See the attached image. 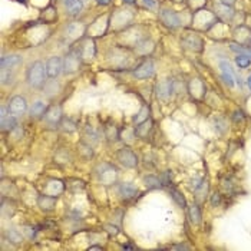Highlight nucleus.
Returning <instances> with one entry per match:
<instances>
[{
    "label": "nucleus",
    "mask_w": 251,
    "mask_h": 251,
    "mask_svg": "<svg viewBox=\"0 0 251 251\" xmlns=\"http://www.w3.org/2000/svg\"><path fill=\"white\" fill-rule=\"evenodd\" d=\"M46 77V65H43L40 60L30 63V66L26 71V83L33 89H43L48 82Z\"/></svg>",
    "instance_id": "obj_1"
},
{
    "label": "nucleus",
    "mask_w": 251,
    "mask_h": 251,
    "mask_svg": "<svg viewBox=\"0 0 251 251\" xmlns=\"http://www.w3.org/2000/svg\"><path fill=\"white\" fill-rule=\"evenodd\" d=\"M218 22L220 20L215 16V13L211 10H207L205 7L197 9L193 15V19H191V25L198 32H208L211 27L217 26Z\"/></svg>",
    "instance_id": "obj_2"
},
{
    "label": "nucleus",
    "mask_w": 251,
    "mask_h": 251,
    "mask_svg": "<svg viewBox=\"0 0 251 251\" xmlns=\"http://www.w3.org/2000/svg\"><path fill=\"white\" fill-rule=\"evenodd\" d=\"M97 174H98V178H99V181L102 182V185H105V187H111V185H114V184L116 182V178H118V170H116L114 165L103 162V164H100L99 167H98Z\"/></svg>",
    "instance_id": "obj_3"
},
{
    "label": "nucleus",
    "mask_w": 251,
    "mask_h": 251,
    "mask_svg": "<svg viewBox=\"0 0 251 251\" xmlns=\"http://www.w3.org/2000/svg\"><path fill=\"white\" fill-rule=\"evenodd\" d=\"M82 59H80V55L77 49L69 50L63 59V74L66 75H74L79 71L80 65H82Z\"/></svg>",
    "instance_id": "obj_4"
},
{
    "label": "nucleus",
    "mask_w": 251,
    "mask_h": 251,
    "mask_svg": "<svg viewBox=\"0 0 251 251\" xmlns=\"http://www.w3.org/2000/svg\"><path fill=\"white\" fill-rule=\"evenodd\" d=\"M187 91L193 99L202 100L205 99V95H207V85L200 77H193L187 83Z\"/></svg>",
    "instance_id": "obj_5"
},
{
    "label": "nucleus",
    "mask_w": 251,
    "mask_h": 251,
    "mask_svg": "<svg viewBox=\"0 0 251 251\" xmlns=\"http://www.w3.org/2000/svg\"><path fill=\"white\" fill-rule=\"evenodd\" d=\"M63 111H62V106L60 105H50L43 116V121L45 124L50 128H59L60 122L63 119Z\"/></svg>",
    "instance_id": "obj_6"
},
{
    "label": "nucleus",
    "mask_w": 251,
    "mask_h": 251,
    "mask_svg": "<svg viewBox=\"0 0 251 251\" xmlns=\"http://www.w3.org/2000/svg\"><path fill=\"white\" fill-rule=\"evenodd\" d=\"M116 161L125 168H136L138 165V155L129 147H124L116 152Z\"/></svg>",
    "instance_id": "obj_7"
},
{
    "label": "nucleus",
    "mask_w": 251,
    "mask_h": 251,
    "mask_svg": "<svg viewBox=\"0 0 251 251\" xmlns=\"http://www.w3.org/2000/svg\"><path fill=\"white\" fill-rule=\"evenodd\" d=\"M77 52L80 55V59L83 63H89L94 60V58L97 56V45H95V40L92 38H88L85 39L80 46L77 48Z\"/></svg>",
    "instance_id": "obj_8"
},
{
    "label": "nucleus",
    "mask_w": 251,
    "mask_h": 251,
    "mask_svg": "<svg viewBox=\"0 0 251 251\" xmlns=\"http://www.w3.org/2000/svg\"><path fill=\"white\" fill-rule=\"evenodd\" d=\"M7 108H9V112L15 116H22L25 115L26 112L29 111V103L26 100L25 97L22 95H16V97H12L9 102H7Z\"/></svg>",
    "instance_id": "obj_9"
},
{
    "label": "nucleus",
    "mask_w": 251,
    "mask_h": 251,
    "mask_svg": "<svg viewBox=\"0 0 251 251\" xmlns=\"http://www.w3.org/2000/svg\"><path fill=\"white\" fill-rule=\"evenodd\" d=\"M174 85H175V82H174V79H173V77H168V79H164V80L158 82V85H156V88H155V92H156L158 99H161V100L170 99V98L173 97V94L175 92Z\"/></svg>",
    "instance_id": "obj_10"
},
{
    "label": "nucleus",
    "mask_w": 251,
    "mask_h": 251,
    "mask_svg": "<svg viewBox=\"0 0 251 251\" xmlns=\"http://www.w3.org/2000/svg\"><path fill=\"white\" fill-rule=\"evenodd\" d=\"M155 74V66H154V62L151 59H145L142 60L139 65L135 66V69L132 71V75L135 76L136 79L139 80H144V79H148L152 77Z\"/></svg>",
    "instance_id": "obj_11"
},
{
    "label": "nucleus",
    "mask_w": 251,
    "mask_h": 251,
    "mask_svg": "<svg viewBox=\"0 0 251 251\" xmlns=\"http://www.w3.org/2000/svg\"><path fill=\"white\" fill-rule=\"evenodd\" d=\"M181 45L191 52H202V49H204L202 39L195 33H185L181 39Z\"/></svg>",
    "instance_id": "obj_12"
},
{
    "label": "nucleus",
    "mask_w": 251,
    "mask_h": 251,
    "mask_svg": "<svg viewBox=\"0 0 251 251\" xmlns=\"http://www.w3.org/2000/svg\"><path fill=\"white\" fill-rule=\"evenodd\" d=\"M63 72V59L59 56H52L46 60V74L49 79H56Z\"/></svg>",
    "instance_id": "obj_13"
},
{
    "label": "nucleus",
    "mask_w": 251,
    "mask_h": 251,
    "mask_svg": "<svg viewBox=\"0 0 251 251\" xmlns=\"http://www.w3.org/2000/svg\"><path fill=\"white\" fill-rule=\"evenodd\" d=\"M159 19L164 25L170 29H176L181 26V19H179V15L174 12V10H170V9H162L159 12Z\"/></svg>",
    "instance_id": "obj_14"
},
{
    "label": "nucleus",
    "mask_w": 251,
    "mask_h": 251,
    "mask_svg": "<svg viewBox=\"0 0 251 251\" xmlns=\"http://www.w3.org/2000/svg\"><path fill=\"white\" fill-rule=\"evenodd\" d=\"M214 13H215V16L218 18L220 22H230V20L234 18V15H235L232 6L226 4V3H221V1H217V3H215Z\"/></svg>",
    "instance_id": "obj_15"
},
{
    "label": "nucleus",
    "mask_w": 251,
    "mask_h": 251,
    "mask_svg": "<svg viewBox=\"0 0 251 251\" xmlns=\"http://www.w3.org/2000/svg\"><path fill=\"white\" fill-rule=\"evenodd\" d=\"M23 59L20 55L12 53V55H4L0 59V66L1 71H15V68H18L19 65H22Z\"/></svg>",
    "instance_id": "obj_16"
},
{
    "label": "nucleus",
    "mask_w": 251,
    "mask_h": 251,
    "mask_svg": "<svg viewBox=\"0 0 251 251\" xmlns=\"http://www.w3.org/2000/svg\"><path fill=\"white\" fill-rule=\"evenodd\" d=\"M43 191L49 195L53 197H59L63 191H65V184L60 179L56 178H50L45 184H43Z\"/></svg>",
    "instance_id": "obj_17"
},
{
    "label": "nucleus",
    "mask_w": 251,
    "mask_h": 251,
    "mask_svg": "<svg viewBox=\"0 0 251 251\" xmlns=\"http://www.w3.org/2000/svg\"><path fill=\"white\" fill-rule=\"evenodd\" d=\"M218 68L221 69V76H223V79H224V82H226L227 85L230 86V88H232L234 85H235V80H237V75H235V72L232 71V68H231V65L227 62V60H220L218 62Z\"/></svg>",
    "instance_id": "obj_18"
},
{
    "label": "nucleus",
    "mask_w": 251,
    "mask_h": 251,
    "mask_svg": "<svg viewBox=\"0 0 251 251\" xmlns=\"http://www.w3.org/2000/svg\"><path fill=\"white\" fill-rule=\"evenodd\" d=\"M38 207L43 211V212H52L55 208H56V204H58V197H53V195H49L46 193L40 194L38 197Z\"/></svg>",
    "instance_id": "obj_19"
},
{
    "label": "nucleus",
    "mask_w": 251,
    "mask_h": 251,
    "mask_svg": "<svg viewBox=\"0 0 251 251\" xmlns=\"http://www.w3.org/2000/svg\"><path fill=\"white\" fill-rule=\"evenodd\" d=\"M232 36H234L237 43L244 45V46H251V29H249L247 26H238L232 32Z\"/></svg>",
    "instance_id": "obj_20"
},
{
    "label": "nucleus",
    "mask_w": 251,
    "mask_h": 251,
    "mask_svg": "<svg viewBox=\"0 0 251 251\" xmlns=\"http://www.w3.org/2000/svg\"><path fill=\"white\" fill-rule=\"evenodd\" d=\"M118 195L125 201L134 200L138 195V188L132 182H121L118 185Z\"/></svg>",
    "instance_id": "obj_21"
},
{
    "label": "nucleus",
    "mask_w": 251,
    "mask_h": 251,
    "mask_svg": "<svg viewBox=\"0 0 251 251\" xmlns=\"http://www.w3.org/2000/svg\"><path fill=\"white\" fill-rule=\"evenodd\" d=\"M48 103H45L43 100H36L32 103V106L29 108V116L32 119H43L46 111H48Z\"/></svg>",
    "instance_id": "obj_22"
},
{
    "label": "nucleus",
    "mask_w": 251,
    "mask_h": 251,
    "mask_svg": "<svg viewBox=\"0 0 251 251\" xmlns=\"http://www.w3.org/2000/svg\"><path fill=\"white\" fill-rule=\"evenodd\" d=\"M86 27L83 25H80L79 22H72L71 25L66 27V36L71 40H77L82 35H85Z\"/></svg>",
    "instance_id": "obj_23"
},
{
    "label": "nucleus",
    "mask_w": 251,
    "mask_h": 251,
    "mask_svg": "<svg viewBox=\"0 0 251 251\" xmlns=\"http://www.w3.org/2000/svg\"><path fill=\"white\" fill-rule=\"evenodd\" d=\"M4 240L9 241L10 244H15V246H20L23 243V232L16 230V228H7L6 232H4Z\"/></svg>",
    "instance_id": "obj_24"
},
{
    "label": "nucleus",
    "mask_w": 251,
    "mask_h": 251,
    "mask_svg": "<svg viewBox=\"0 0 251 251\" xmlns=\"http://www.w3.org/2000/svg\"><path fill=\"white\" fill-rule=\"evenodd\" d=\"M188 218H190L193 226H200L201 223H202V212H201L198 202H195V204L188 207Z\"/></svg>",
    "instance_id": "obj_25"
},
{
    "label": "nucleus",
    "mask_w": 251,
    "mask_h": 251,
    "mask_svg": "<svg viewBox=\"0 0 251 251\" xmlns=\"http://www.w3.org/2000/svg\"><path fill=\"white\" fill-rule=\"evenodd\" d=\"M85 1H86V0H71V1H68V3H65L66 15H69V16H77V15L83 10Z\"/></svg>",
    "instance_id": "obj_26"
},
{
    "label": "nucleus",
    "mask_w": 251,
    "mask_h": 251,
    "mask_svg": "<svg viewBox=\"0 0 251 251\" xmlns=\"http://www.w3.org/2000/svg\"><path fill=\"white\" fill-rule=\"evenodd\" d=\"M0 126H1V132H12L13 129H16L19 124H18V116L9 114L6 118L0 119Z\"/></svg>",
    "instance_id": "obj_27"
},
{
    "label": "nucleus",
    "mask_w": 251,
    "mask_h": 251,
    "mask_svg": "<svg viewBox=\"0 0 251 251\" xmlns=\"http://www.w3.org/2000/svg\"><path fill=\"white\" fill-rule=\"evenodd\" d=\"M119 12V15H121V18L118 19V20H111V23L112 25H116L119 26V29H125L126 26L129 25V22L134 19V15L131 13V10H118Z\"/></svg>",
    "instance_id": "obj_28"
},
{
    "label": "nucleus",
    "mask_w": 251,
    "mask_h": 251,
    "mask_svg": "<svg viewBox=\"0 0 251 251\" xmlns=\"http://www.w3.org/2000/svg\"><path fill=\"white\" fill-rule=\"evenodd\" d=\"M207 195H208V182L204 179V182L194 191V198L198 204H201V202L207 200Z\"/></svg>",
    "instance_id": "obj_29"
},
{
    "label": "nucleus",
    "mask_w": 251,
    "mask_h": 251,
    "mask_svg": "<svg viewBox=\"0 0 251 251\" xmlns=\"http://www.w3.org/2000/svg\"><path fill=\"white\" fill-rule=\"evenodd\" d=\"M151 128H152V121H151L150 118V119H147L145 122H142V124L135 126V135L139 136V138H147V136H148V132L151 131Z\"/></svg>",
    "instance_id": "obj_30"
},
{
    "label": "nucleus",
    "mask_w": 251,
    "mask_h": 251,
    "mask_svg": "<svg viewBox=\"0 0 251 251\" xmlns=\"http://www.w3.org/2000/svg\"><path fill=\"white\" fill-rule=\"evenodd\" d=\"M170 193H171L173 200L175 201L176 205H178L179 208H187V200H185V197L182 195V193H181L179 190H176V188H171V190H170Z\"/></svg>",
    "instance_id": "obj_31"
},
{
    "label": "nucleus",
    "mask_w": 251,
    "mask_h": 251,
    "mask_svg": "<svg viewBox=\"0 0 251 251\" xmlns=\"http://www.w3.org/2000/svg\"><path fill=\"white\" fill-rule=\"evenodd\" d=\"M105 136H106V139L109 141V142H115V141H118L119 139V136H121V134H119V131L116 129V126L115 125H109V126H105Z\"/></svg>",
    "instance_id": "obj_32"
},
{
    "label": "nucleus",
    "mask_w": 251,
    "mask_h": 251,
    "mask_svg": "<svg viewBox=\"0 0 251 251\" xmlns=\"http://www.w3.org/2000/svg\"><path fill=\"white\" fill-rule=\"evenodd\" d=\"M235 65L240 69H247L251 66V56L249 55H237L235 56Z\"/></svg>",
    "instance_id": "obj_33"
},
{
    "label": "nucleus",
    "mask_w": 251,
    "mask_h": 251,
    "mask_svg": "<svg viewBox=\"0 0 251 251\" xmlns=\"http://www.w3.org/2000/svg\"><path fill=\"white\" fill-rule=\"evenodd\" d=\"M147 119H150V112H148V108H147V106H142L141 111L134 116V124L139 125V124H142V122H145Z\"/></svg>",
    "instance_id": "obj_34"
},
{
    "label": "nucleus",
    "mask_w": 251,
    "mask_h": 251,
    "mask_svg": "<svg viewBox=\"0 0 251 251\" xmlns=\"http://www.w3.org/2000/svg\"><path fill=\"white\" fill-rule=\"evenodd\" d=\"M214 125H215V129H217V132H218L220 135H224L227 131H228V124H227L226 119L221 118V116H217V118L214 119Z\"/></svg>",
    "instance_id": "obj_35"
},
{
    "label": "nucleus",
    "mask_w": 251,
    "mask_h": 251,
    "mask_svg": "<svg viewBox=\"0 0 251 251\" xmlns=\"http://www.w3.org/2000/svg\"><path fill=\"white\" fill-rule=\"evenodd\" d=\"M59 128H60L62 131H65V132L72 134V132H75L76 131V124L72 121V119H71V118H63Z\"/></svg>",
    "instance_id": "obj_36"
},
{
    "label": "nucleus",
    "mask_w": 251,
    "mask_h": 251,
    "mask_svg": "<svg viewBox=\"0 0 251 251\" xmlns=\"http://www.w3.org/2000/svg\"><path fill=\"white\" fill-rule=\"evenodd\" d=\"M144 182H145V185H147L148 188H161V187H162V184H161V179L155 175L145 176Z\"/></svg>",
    "instance_id": "obj_37"
},
{
    "label": "nucleus",
    "mask_w": 251,
    "mask_h": 251,
    "mask_svg": "<svg viewBox=\"0 0 251 251\" xmlns=\"http://www.w3.org/2000/svg\"><path fill=\"white\" fill-rule=\"evenodd\" d=\"M36 228L33 226H25L22 228V232L25 234L26 237L29 238V240H35V237H36Z\"/></svg>",
    "instance_id": "obj_38"
},
{
    "label": "nucleus",
    "mask_w": 251,
    "mask_h": 251,
    "mask_svg": "<svg viewBox=\"0 0 251 251\" xmlns=\"http://www.w3.org/2000/svg\"><path fill=\"white\" fill-rule=\"evenodd\" d=\"M244 119H246V116H244V112L243 111H235L232 114V122L234 124H243Z\"/></svg>",
    "instance_id": "obj_39"
},
{
    "label": "nucleus",
    "mask_w": 251,
    "mask_h": 251,
    "mask_svg": "<svg viewBox=\"0 0 251 251\" xmlns=\"http://www.w3.org/2000/svg\"><path fill=\"white\" fill-rule=\"evenodd\" d=\"M171 173L170 171H165L162 175L159 176V179H161V184H162V187H168L170 184H171Z\"/></svg>",
    "instance_id": "obj_40"
},
{
    "label": "nucleus",
    "mask_w": 251,
    "mask_h": 251,
    "mask_svg": "<svg viewBox=\"0 0 251 251\" xmlns=\"http://www.w3.org/2000/svg\"><path fill=\"white\" fill-rule=\"evenodd\" d=\"M202 182H204L202 178H193V179L190 181V188H191V191H195Z\"/></svg>",
    "instance_id": "obj_41"
},
{
    "label": "nucleus",
    "mask_w": 251,
    "mask_h": 251,
    "mask_svg": "<svg viewBox=\"0 0 251 251\" xmlns=\"http://www.w3.org/2000/svg\"><path fill=\"white\" fill-rule=\"evenodd\" d=\"M221 204V195L218 194V193H214L212 195H211V205L212 207H218Z\"/></svg>",
    "instance_id": "obj_42"
},
{
    "label": "nucleus",
    "mask_w": 251,
    "mask_h": 251,
    "mask_svg": "<svg viewBox=\"0 0 251 251\" xmlns=\"http://www.w3.org/2000/svg\"><path fill=\"white\" fill-rule=\"evenodd\" d=\"M144 4L148 6L150 9H155L156 7V0H144Z\"/></svg>",
    "instance_id": "obj_43"
},
{
    "label": "nucleus",
    "mask_w": 251,
    "mask_h": 251,
    "mask_svg": "<svg viewBox=\"0 0 251 251\" xmlns=\"http://www.w3.org/2000/svg\"><path fill=\"white\" fill-rule=\"evenodd\" d=\"M95 1H97L98 6H108V4H111L112 0H95Z\"/></svg>",
    "instance_id": "obj_44"
},
{
    "label": "nucleus",
    "mask_w": 251,
    "mask_h": 251,
    "mask_svg": "<svg viewBox=\"0 0 251 251\" xmlns=\"http://www.w3.org/2000/svg\"><path fill=\"white\" fill-rule=\"evenodd\" d=\"M173 249H175V250H190V247H187V246H184V244L175 246V247H173Z\"/></svg>",
    "instance_id": "obj_45"
},
{
    "label": "nucleus",
    "mask_w": 251,
    "mask_h": 251,
    "mask_svg": "<svg viewBox=\"0 0 251 251\" xmlns=\"http://www.w3.org/2000/svg\"><path fill=\"white\" fill-rule=\"evenodd\" d=\"M218 1H221V3H226V4H230V6H232V4L235 3V0H218Z\"/></svg>",
    "instance_id": "obj_46"
},
{
    "label": "nucleus",
    "mask_w": 251,
    "mask_h": 251,
    "mask_svg": "<svg viewBox=\"0 0 251 251\" xmlns=\"http://www.w3.org/2000/svg\"><path fill=\"white\" fill-rule=\"evenodd\" d=\"M89 250H103V247L102 246H91Z\"/></svg>",
    "instance_id": "obj_47"
},
{
    "label": "nucleus",
    "mask_w": 251,
    "mask_h": 251,
    "mask_svg": "<svg viewBox=\"0 0 251 251\" xmlns=\"http://www.w3.org/2000/svg\"><path fill=\"white\" fill-rule=\"evenodd\" d=\"M124 3H125V4H135L136 0H124Z\"/></svg>",
    "instance_id": "obj_48"
},
{
    "label": "nucleus",
    "mask_w": 251,
    "mask_h": 251,
    "mask_svg": "<svg viewBox=\"0 0 251 251\" xmlns=\"http://www.w3.org/2000/svg\"><path fill=\"white\" fill-rule=\"evenodd\" d=\"M247 85H249V88L251 89V75L249 76V79H247Z\"/></svg>",
    "instance_id": "obj_49"
},
{
    "label": "nucleus",
    "mask_w": 251,
    "mask_h": 251,
    "mask_svg": "<svg viewBox=\"0 0 251 251\" xmlns=\"http://www.w3.org/2000/svg\"><path fill=\"white\" fill-rule=\"evenodd\" d=\"M174 1H182V0H174Z\"/></svg>",
    "instance_id": "obj_50"
},
{
    "label": "nucleus",
    "mask_w": 251,
    "mask_h": 251,
    "mask_svg": "<svg viewBox=\"0 0 251 251\" xmlns=\"http://www.w3.org/2000/svg\"><path fill=\"white\" fill-rule=\"evenodd\" d=\"M250 48H251V46H250Z\"/></svg>",
    "instance_id": "obj_51"
}]
</instances>
